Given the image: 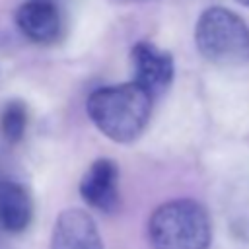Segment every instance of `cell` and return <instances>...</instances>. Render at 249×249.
Returning <instances> with one entry per match:
<instances>
[{
  "label": "cell",
  "instance_id": "obj_6",
  "mask_svg": "<svg viewBox=\"0 0 249 249\" xmlns=\"http://www.w3.org/2000/svg\"><path fill=\"white\" fill-rule=\"evenodd\" d=\"M14 19L21 35L39 45H51L62 33L60 10L51 0H27L19 4Z\"/></svg>",
  "mask_w": 249,
  "mask_h": 249
},
{
  "label": "cell",
  "instance_id": "obj_8",
  "mask_svg": "<svg viewBox=\"0 0 249 249\" xmlns=\"http://www.w3.org/2000/svg\"><path fill=\"white\" fill-rule=\"evenodd\" d=\"M33 220V202L27 189L16 181H0V230L23 231Z\"/></svg>",
  "mask_w": 249,
  "mask_h": 249
},
{
  "label": "cell",
  "instance_id": "obj_5",
  "mask_svg": "<svg viewBox=\"0 0 249 249\" xmlns=\"http://www.w3.org/2000/svg\"><path fill=\"white\" fill-rule=\"evenodd\" d=\"M82 198L99 212H115L119 208V167L109 158H97L89 163L80 179Z\"/></svg>",
  "mask_w": 249,
  "mask_h": 249
},
{
  "label": "cell",
  "instance_id": "obj_1",
  "mask_svg": "<svg viewBox=\"0 0 249 249\" xmlns=\"http://www.w3.org/2000/svg\"><path fill=\"white\" fill-rule=\"evenodd\" d=\"M154 95L136 82L103 86L86 99V113L93 126L117 144H130L146 130Z\"/></svg>",
  "mask_w": 249,
  "mask_h": 249
},
{
  "label": "cell",
  "instance_id": "obj_7",
  "mask_svg": "<svg viewBox=\"0 0 249 249\" xmlns=\"http://www.w3.org/2000/svg\"><path fill=\"white\" fill-rule=\"evenodd\" d=\"M51 249H103L93 218L82 208H66L56 216Z\"/></svg>",
  "mask_w": 249,
  "mask_h": 249
},
{
  "label": "cell",
  "instance_id": "obj_10",
  "mask_svg": "<svg viewBox=\"0 0 249 249\" xmlns=\"http://www.w3.org/2000/svg\"><path fill=\"white\" fill-rule=\"evenodd\" d=\"M237 4H241V6H245V8H249V0H235Z\"/></svg>",
  "mask_w": 249,
  "mask_h": 249
},
{
  "label": "cell",
  "instance_id": "obj_3",
  "mask_svg": "<svg viewBox=\"0 0 249 249\" xmlns=\"http://www.w3.org/2000/svg\"><path fill=\"white\" fill-rule=\"evenodd\" d=\"M195 45L214 64H243L249 60V25L230 8L210 6L195 23Z\"/></svg>",
  "mask_w": 249,
  "mask_h": 249
},
{
  "label": "cell",
  "instance_id": "obj_9",
  "mask_svg": "<svg viewBox=\"0 0 249 249\" xmlns=\"http://www.w3.org/2000/svg\"><path fill=\"white\" fill-rule=\"evenodd\" d=\"M27 107L21 99H12L6 103L0 115V130L10 144H16L23 138L27 128Z\"/></svg>",
  "mask_w": 249,
  "mask_h": 249
},
{
  "label": "cell",
  "instance_id": "obj_4",
  "mask_svg": "<svg viewBox=\"0 0 249 249\" xmlns=\"http://www.w3.org/2000/svg\"><path fill=\"white\" fill-rule=\"evenodd\" d=\"M132 76L138 86H142L154 97L163 93L175 76V62L169 51L160 49L150 41H138L130 51Z\"/></svg>",
  "mask_w": 249,
  "mask_h": 249
},
{
  "label": "cell",
  "instance_id": "obj_2",
  "mask_svg": "<svg viewBox=\"0 0 249 249\" xmlns=\"http://www.w3.org/2000/svg\"><path fill=\"white\" fill-rule=\"evenodd\" d=\"M152 249H208L212 224L206 208L193 198H173L160 204L148 220Z\"/></svg>",
  "mask_w": 249,
  "mask_h": 249
}]
</instances>
